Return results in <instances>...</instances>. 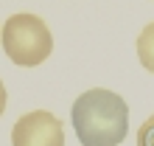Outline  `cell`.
<instances>
[{"label":"cell","mask_w":154,"mask_h":146,"mask_svg":"<svg viewBox=\"0 0 154 146\" xmlns=\"http://www.w3.org/2000/svg\"><path fill=\"white\" fill-rule=\"evenodd\" d=\"M73 129L81 146H118L129 129V107L112 90H84L73 101Z\"/></svg>","instance_id":"1"},{"label":"cell","mask_w":154,"mask_h":146,"mask_svg":"<svg viewBox=\"0 0 154 146\" xmlns=\"http://www.w3.org/2000/svg\"><path fill=\"white\" fill-rule=\"evenodd\" d=\"M3 51L20 68H37L53 51V36L48 23L37 14H11L3 23Z\"/></svg>","instance_id":"2"},{"label":"cell","mask_w":154,"mask_h":146,"mask_svg":"<svg viewBox=\"0 0 154 146\" xmlns=\"http://www.w3.org/2000/svg\"><path fill=\"white\" fill-rule=\"evenodd\" d=\"M11 146H65V126L48 110H31L17 118Z\"/></svg>","instance_id":"3"},{"label":"cell","mask_w":154,"mask_h":146,"mask_svg":"<svg viewBox=\"0 0 154 146\" xmlns=\"http://www.w3.org/2000/svg\"><path fill=\"white\" fill-rule=\"evenodd\" d=\"M137 59L149 73H154V23H149L146 28L137 34Z\"/></svg>","instance_id":"4"},{"label":"cell","mask_w":154,"mask_h":146,"mask_svg":"<svg viewBox=\"0 0 154 146\" xmlns=\"http://www.w3.org/2000/svg\"><path fill=\"white\" fill-rule=\"evenodd\" d=\"M134 146H154V115H149L137 129V143Z\"/></svg>","instance_id":"5"},{"label":"cell","mask_w":154,"mask_h":146,"mask_svg":"<svg viewBox=\"0 0 154 146\" xmlns=\"http://www.w3.org/2000/svg\"><path fill=\"white\" fill-rule=\"evenodd\" d=\"M6 98H8V96H6V87H3V79H0V115L6 113Z\"/></svg>","instance_id":"6"},{"label":"cell","mask_w":154,"mask_h":146,"mask_svg":"<svg viewBox=\"0 0 154 146\" xmlns=\"http://www.w3.org/2000/svg\"><path fill=\"white\" fill-rule=\"evenodd\" d=\"M0 34H3V31H0Z\"/></svg>","instance_id":"7"}]
</instances>
